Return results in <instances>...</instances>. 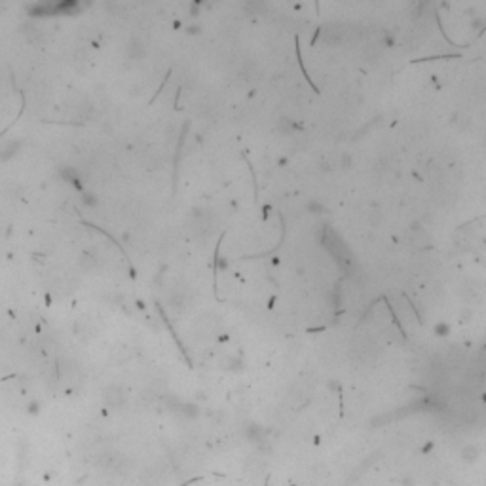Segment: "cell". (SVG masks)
<instances>
[{"label": "cell", "instance_id": "cell-1", "mask_svg": "<svg viewBox=\"0 0 486 486\" xmlns=\"http://www.w3.org/2000/svg\"><path fill=\"white\" fill-rule=\"evenodd\" d=\"M103 403H105V407L109 408H120L126 403V393H124V390H122L120 385L112 384L109 385V387H105V392H103Z\"/></svg>", "mask_w": 486, "mask_h": 486}, {"label": "cell", "instance_id": "cell-3", "mask_svg": "<svg viewBox=\"0 0 486 486\" xmlns=\"http://www.w3.org/2000/svg\"><path fill=\"white\" fill-rule=\"evenodd\" d=\"M478 454H480V450H478L477 447L469 445V447H465L462 450V460H465V462H475V460H478Z\"/></svg>", "mask_w": 486, "mask_h": 486}, {"label": "cell", "instance_id": "cell-2", "mask_svg": "<svg viewBox=\"0 0 486 486\" xmlns=\"http://www.w3.org/2000/svg\"><path fill=\"white\" fill-rule=\"evenodd\" d=\"M101 467L109 471H122L124 469V456L120 454H105L101 458Z\"/></svg>", "mask_w": 486, "mask_h": 486}]
</instances>
